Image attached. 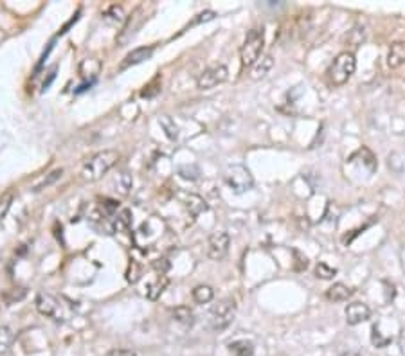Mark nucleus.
Segmentation results:
<instances>
[{
    "label": "nucleus",
    "mask_w": 405,
    "mask_h": 356,
    "mask_svg": "<svg viewBox=\"0 0 405 356\" xmlns=\"http://www.w3.org/2000/svg\"><path fill=\"white\" fill-rule=\"evenodd\" d=\"M371 342L382 349V347H386L387 344H391V337H382L377 326H373V328H371Z\"/></svg>",
    "instance_id": "obj_23"
},
{
    "label": "nucleus",
    "mask_w": 405,
    "mask_h": 356,
    "mask_svg": "<svg viewBox=\"0 0 405 356\" xmlns=\"http://www.w3.org/2000/svg\"><path fill=\"white\" fill-rule=\"evenodd\" d=\"M274 67V58L270 55H261V58L252 65V73L251 77L252 79H263L267 74L272 71Z\"/></svg>",
    "instance_id": "obj_13"
},
{
    "label": "nucleus",
    "mask_w": 405,
    "mask_h": 356,
    "mask_svg": "<svg viewBox=\"0 0 405 356\" xmlns=\"http://www.w3.org/2000/svg\"><path fill=\"white\" fill-rule=\"evenodd\" d=\"M35 304H37V310L40 315L55 320V322H64L67 319L64 304L55 295H50V293H38Z\"/></svg>",
    "instance_id": "obj_6"
},
{
    "label": "nucleus",
    "mask_w": 405,
    "mask_h": 356,
    "mask_svg": "<svg viewBox=\"0 0 405 356\" xmlns=\"http://www.w3.org/2000/svg\"><path fill=\"white\" fill-rule=\"evenodd\" d=\"M128 227H130V211H121V214L117 216V220H115V229L117 230H126Z\"/></svg>",
    "instance_id": "obj_27"
},
{
    "label": "nucleus",
    "mask_w": 405,
    "mask_h": 356,
    "mask_svg": "<svg viewBox=\"0 0 405 356\" xmlns=\"http://www.w3.org/2000/svg\"><path fill=\"white\" fill-rule=\"evenodd\" d=\"M15 202V193L13 191H8V193H4L2 196H0V221L4 220L6 216H8V212H10L11 205H13Z\"/></svg>",
    "instance_id": "obj_20"
},
{
    "label": "nucleus",
    "mask_w": 405,
    "mask_h": 356,
    "mask_svg": "<svg viewBox=\"0 0 405 356\" xmlns=\"http://www.w3.org/2000/svg\"><path fill=\"white\" fill-rule=\"evenodd\" d=\"M265 46V31L263 28H254L247 32L243 46L240 49V64L241 68H251L252 65L261 58V50Z\"/></svg>",
    "instance_id": "obj_2"
},
{
    "label": "nucleus",
    "mask_w": 405,
    "mask_h": 356,
    "mask_svg": "<svg viewBox=\"0 0 405 356\" xmlns=\"http://www.w3.org/2000/svg\"><path fill=\"white\" fill-rule=\"evenodd\" d=\"M405 64V41H395L387 53V65L391 68H398Z\"/></svg>",
    "instance_id": "obj_12"
},
{
    "label": "nucleus",
    "mask_w": 405,
    "mask_h": 356,
    "mask_svg": "<svg viewBox=\"0 0 405 356\" xmlns=\"http://www.w3.org/2000/svg\"><path fill=\"white\" fill-rule=\"evenodd\" d=\"M119 158H121V155H119V151H115V149H103V151H97V153L92 155L88 160H85V164L82 166V171H79L82 180H101V178L117 164Z\"/></svg>",
    "instance_id": "obj_1"
},
{
    "label": "nucleus",
    "mask_w": 405,
    "mask_h": 356,
    "mask_svg": "<svg viewBox=\"0 0 405 356\" xmlns=\"http://www.w3.org/2000/svg\"><path fill=\"white\" fill-rule=\"evenodd\" d=\"M229 76V71L225 65L218 64V65H211L204 71V73L198 76L196 79V86L200 88V91H209V88H214V86L222 85Z\"/></svg>",
    "instance_id": "obj_7"
},
{
    "label": "nucleus",
    "mask_w": 405,
    "mask_h": 356,
    "mask_svg": "<svg viewBox=\"0 0 405 356\" xmlns=\"http://www.w3.org/2000/svg\"><path fill=\"white\" fill-rule=\"evenodd\" d=\"M229 353L231 356H252L254 355V344L251 340H236L229 344Z\"/></svg>",
    "instance_id": "obj_15"
},
{
    "label": "nucleus",
    "mask_w": 405,
    "mask_h": 356,
    "mask_svg": "<svg viewBox=\"0 0 405 356\" xmlns=\"http://www.w3.org/2000/svg\"><path fill=\"white\" fill-rule=\"evenodd\" d=\"M335 274H337V270L326 265V263H319V265L315 266V275L321 277V279H333Z\"/></svg>",
    "instance_id": "obj_22"
},
{
    "label": "nucleus",
    "mask_w": 405,
    "mask_h": 356,
    "mask_svg": "<svg viewBox=\"0 0 405 356\" xmlns=\"http://www.w3.org/2000/svg\"><path fill=\"white\" fill-rule=\"evenodd\" d=\"M193 299H195L196 304H207V302H211L214 299L213 288L207 286V284L196 286V288L193 290Z\"/></svg>",
    "instance_id": "obj_19"
},
{
    "label": "nucleus",
    "mask_w": 405,
    "mask_h": 356,
    "mask_svg": "<svg viewBox=\"0 0 405 356\" xmlns=\"http://www.w3.org/2000/svg\"><path fill=\"white\" fill-rule=\"evenodd\" d=\"M177 198L180 200V203H184V207L189 211V214H191L193 218L200 216L202 212L207 211V203H205V200L202 198V196H198V194L187 193V191H178Z\"/></svg>",
    "instance_id": "obj_9"
},
{
    "label": "nucleus",
    "mask_w": 405,
    "mask_h": 356,
    "mask_svg": "<svg viewBox=\"0 0 405 356\" xmlns=\"http://www.w3.org/2000/svg\"><path fill=\"white\" fill-rule=\"evenodd\" d=\"M236 315V304L231 299H222L216 304H213L209 311V326L214 331H222V329L227 328L234 320Z\"/></svg>",
    "instance_id": "obj_5"
},
{
    "label": "nucleus",
    "mask_w": 405,
    "mask_h": 356,
    "mask_svg": "<svg viewBox=\"0 0 405 356\" xmlns=\"http://www.w3.org/2000/svg\"><path fill=\"white\" fill-rule=\"evenodd\" d=\"M229 247H231V238H229L227 232H214L209 236V241H207V256L213 259V261H220L229 254Z\"/></svg>",
    "instance_id": "obj_8"
},
{
    "label": "nucleus",
    "mask_w": 405,
    "mask_h": 356,
    "mask_svg": "<svg viewBox=\"0 0 405 356\" xmlns=\"http://www.w3.org/2000/svg\"><path fill=\"white\" fill-rule=\"evenodd\" d=\"M344 313H346L348 324L357 326V324H362V322H366V320L369 319L371 310H369V306L368 304H364V302H351V304H348Z\"/></svg>",
    "instance_id": "obj_10"
},
{
    "label": "nucleus",
    "mask_w": 405,
    "mask_h": 356,
    "mask_svg": "<svg viewBox=\"0 0 405 356\" xmlns=\"http://www.w3.org/2000/svg\"><path fill=\"white\" fill-rule=\"evenodd\" d=\"M357 68V59L353 53L350 50H344L341 55L335 56V59L332 62L328 68V79L332 85L335 86H342L346 85L350 82V77L355 74Z\"/></svg>",
    "instance_id": "obj_3"
},
{
    "label": "nucleus",
    "mask_w": 405,
    "mask_h": 356,
    "mask_svg": "<svg viewBox=\"0 0 405 356\" xmlns=\"http://www.w3.org/2000/svg\"><path fill=\"white\" fill-rule=\"evenodd\" d=\"M159 122H160V127L164 128L166 135H168L169 139H171V140L177 139V137H178V128H177V124H175L173 119H169L168 115H162V118L159 119Z\"/></svg>",
    "instance_id": "obj_21"
},
{
    "label": "nucleus",
    "mask_w": 405,
    "mask_h": 356,
    "mask_svg": "<svg viewBox=\"0 0 405 356\" xmlns=\"http://www.w3.org/2000/svg\"><path fill=\"white\" fill-rule=\"evenodd\" d=\"M62 173H64V169H55L53 173H49V176H47V178H44L40 184L35 185V191H41L44 187H47V185H50L55 180H58L59 176H62Z\"/></svg>",
    "instance_id": "obj_26"
},
{
    "label": "nucleus",
    "mask_w": 405,
    "mask_h": 356,
    "mask_svg": "<svg viewBox=\"0 0 405 356\" xmlns=\"http://www.w3.org/2000/svg\"><path fill=\"white\" fill-rule=\"evenodd\" d=\"M153 268L159 272L160 275H166V272L169 270V261L164 259V257H162V259H157V261H153Z\"/></svg>",
    "instance_id": "obj_28"
},
{
    "label": "nucleus",
    "mask_w": 405,
    "mask_h": 356,
    "mask_svg": "<svg viewBox=\"0 0 405 356\" xmlns=\"http://www.w3.org/2000/svg\"><path fill=\"white\" fill-rule=\"evenodd\" d=\"M105 356H137V353L132 349H112Z\"/></svg>",
    "instance_id": "obj_29"
},
{
    "label": "nucleus",
    "mask_w": 405,
    "mask_h": 356,
    "mask_svg": "<svg viewBox=\"0 0 405 356\" xmlns=\"http://www.w3.org/2000/svg\"><path fill=\"white\" fill-rule=\"evenodd\" d=\"M178 173L186 180H198V176H200V169L195 166H182L178 169Z\"/></svg>",
    "instance_id": "obj_24"
},
{
    "label": "nucleus",
    "mask_w": 405,
    "mask_h": 356,
    "mask_svg": "<svg viewBox=\"0 0 405 356\" xmlns=\"http://www.w3.org/2000/svg\"><path fill=\"white\" fill-rule=\"evenodd\" d=\"M169 279L166 277V275H159V279L155 281V283H151L150 286H148V290H146V295H148V299H151V301H157V299L164 293L166 286H168Z\"/></svg>",
    "instance_id": "obj_17"
},
{
    "label": "nucleus",
    "mask_w": 405,
    "mask_h": 356,
    "mask_svg": "<svg viewBox=\"0 0 405 356\" xmlns=\"http://www.w3.org/2000/svg\"><path fill=\"white\" fill-rule=\"evenodd\" d=\"M13 329H11L10 326H0V356H4L10 353L11 346H13Z\"/></svg>",
    "instance_id": "obj_18"
},
{
    "label": "nucleus",
    "mask_w": 405,
    "mask_h": 356,
    "mask_svg": "<svg viewBox=\"0 0 405 356\" xmlns=\"http://www.w3.org/2000/svg\"><path fill=\"white\" fill-rule=\"evenodd\" d=\"M173 319L177 320L178 324H182L184 328H191V326L195 324V313H193L191 308L187 306L175 308Z\"/></svg>",
    "instance_id": "obj_16"
},
{
    "label": "nucleus",
    "mask_w": 405,
    "mask_h": 356,
    "mask_svg": "<svg viewBox=\"0 0 405 356\" xmlns=\"http://www.w3.org/2000/svg\"><path fill=\"white\" fill-rule=\"evenodd\" d=\"M153 50H155L153 46L133 49L132 53H128V55L124 56L123 64H121V68H128V67H132V65H139L142 64V62H146V59H150L151 55H153Z\"/></svg>",
    "instance_id": "obj_11"
},
{
    "label": "nucleus",
    "mask_w": 405,
    "mask_h": 356,
    "mask_svg": "<svg viewBox=\"0 0 405 356\" xmlns=\"http://www.w3.org/2000/svg\"><path fill=\"white\" fill-rule=\"evenodd\" d=\"M398 346H400V353L405 356V329L400 331V337H398Z\"/></svg>",
    "instance_id": "obj_30"
},
{
    "label": "nucleus",
    "mask_w": 405,
    "mask_h": 356,
    "mask_svg": "<svg viewBox=\"0 0 405 356\" xmlns=\"http://www.w3.org/2000/svg\"><path fill=\"white\" fill-rule=\"evenodd\" d=\"M351 295H353V290L342 283H335L332 288H328V292H326V299H328L330 302H344L348 301Z\"/></svg>",
    "instance_id": "obj_14"
},
{
    "label": "nucleus",
    "mask_w": 405,
    "mask_h": 356,
    "mask_svg": "<svg viewBox=\"0 0 405 356\" xmlns=\"http://www.w3.org/2000/svg\"><path fill=\"white\" fill-rule=\"evenodd\" d=\"M115 182H119V193H121V194H126L128 189L132 187V176L128 175L126 171L119 173L117 180H115Z\"/></svg>",
    "instance_id": "obj_25"
},
{
    "label": "nucleus",
    "mask_w": 405,
    "mask_h": 356,
    "mask_svg": "<svg viewBox=\"0 0 405 356\" xmlns=\"http://www.w3.org/2000/svg\"><path fill=\"white\" fill-rule=\"evenodd\" d=\"M223 180L231 187L232 193L243 194L247 191L252 189L254 185V178H252L251 171L245 166H229L223 173Z\"/></svg>",
    "instance_id": "obj_4"
}]
</instances>
